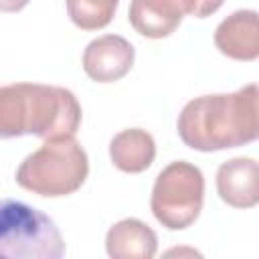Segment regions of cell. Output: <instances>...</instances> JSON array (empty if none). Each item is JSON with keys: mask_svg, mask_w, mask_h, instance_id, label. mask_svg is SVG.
<instances>
[{"mask_svg": "<svg viewBox=\"0 0 259 259\" xmlns=\"http://www.w3.org/2000/svg\"><path fill=\"white\" fill-rule=\"evenodd\" d=\"M28 4V0H0L2 12H18Z\"/></svg>", "mask_w": 259, "mask_h": 259, "instance_id": "cell-13", "label": "cell"}, {"mask_svg": "<svg viewBox=\"0 0 259 259\" xmlns=\"http://www.w3.org/2000/svg\"><path fill=\"white\" fill-rule=\"evenodd\" d=\"M0 253L14 259H61L65 243L53 219L45 212L22 200L4 198L0 208Z\"/></svg>", "mask_w": 259, "mask_h": 259, "instance_id": "cell-4", "label": "cell"}, {"mask_svg": "<svg viewBox=\"0 0 259 259\" xmlns=\"http://www.w3.org/2000/svg\"><path fill=\"white\" fill-rule=\"evenodd\" d=\"M105 251L111 259H152L158 251V237L140 219H123L107 231Z\"/></svg>", "mask_w": 259, "mask_h": 259, "instance_id": "cell-10", "label": "cell"}, {"mask_svg": "<svg viewBox=\"0 0 259 259\" xmlns=\"http://www.w3.org/2000/svg\"><path fill=\"white\" fill-rule=\"evenodd\" d=\"M81 105L73 91L40 83L0 87V136H36L42 140L75 136Z\"/></svg>", "mask_w": 259, "mask_h": 259, "instance_id": "cell-2", "label": "cell"}, {"mask_svg": "<svg viewBox=\"0 0 259 259\" xmlns=\"http://www.w3.org/2000/svg\"><path fill=\"white\" fill-rule=\"evenodd\" d=\"M180 140L198 152H219L259 140V83L233 93L200 95L178 113Z\"/></svg>", "mask_w": 259, "mask_h": 259, "instance_id": "cell-1", "label": "cell"}, {"mask_svg": "<svg viewBox=\"0 0 259 259\" xmlns=\"http://www.w3.org/2000/svg\"><path fill=\"white\" fill-rule=\"evenodd\" d=\"M225 0H132L130 24L146 38L170 36L184 16L206 18L214 14Z\"/></svg>", "mask_w": 259, "mask_h": 259, "instance_id": "cell-6", "label": "cell"}, {"mask_svg": "<svg viewBox=\"0 0 259 259\" xmlns=\"http://www.w3.org/2000/svg\"><path fill=\"white\" fill-rule=\"evenodd\" d=\"M217 192L233 208L259 204V162L247 156L231 158L217 170Z\"/></svg>", "mask_w": 259, "mask_h": 259, "instance_id": "cell-8", "label": "cell"}, {"mask_svg": "<svg viewBox=\"0 0 259 259\" xmlns=\"http://www.w3.org/2000/svg\"><path fill=\"white\" fill-rule=\"evenodd\" d=\"M109 158L113 166L127 174H140L152 166L156 158V142L142 127H130L115 134L109 142Z\"/></svg>", "mask_w": 259, "mask_h": 259, "instance_id": "cell-11", "label": "cell"}, {"mask_svg": "<svg viewBox=\"0 0 259 259\" xmlns=\"http://www.w3.org/2000/svg\"><path fill=\"white\" fill-rule=\"evenodd\" d=\"M204 202V176L198 166L176 160L158 176L150 196L156 221L168 231L188 229L200 214Z\"/></svg>", "mask_w": 259, "mask_h": 259, "instance_id": "cell-5", "label": "cell"}, {"mask_svg": "<svg viewBox=\"0 0 259 259\" xmlns=\"http://www.w3.org/2000/svg\"><path fill=\"white\" fill-rule=\"evenodd\" d=\"M117 4L119 0H67V14L81 30H99L113 20Z\"/></svg>", "mask_w": 259, "mask_h": 259, "instance_id": "cell-12", "label": "cell"}, {"mask_svg": "<svg viewBox=\"0 0 259 259\" xmlns=\"http://www.w3.org/2000/svg\"><path fill=\"white\" fill-rule=\"evenodd\" d=\"M89 174V158L75 136L45 140L28 154L18 170L16 184L38 196H67L79 190Z\"/></svg>", "mask_w": 259, "mask_h": 259, "instance_id": "cell-3", "label": "cell"}, {"mask_svg": "<svg viewBox=\"0 0 259 259\" xmlns=\"http://www.w3.org/2000/svg\"><path fill=\"white\" fill-rule=\"evenodd\" d=\"M217 49L235 61L259 59V12L235 10L214 30Z\"/></svg>", "mask_w": 259, "mask_h": 259, "instance_id": "cell-9", "label": "cell"}, {"mask_svg": "<svg viewBox=\"0 0 259 259\" xmlns=\"http://www.w3.org/2000/svg\"><path fill=\"white\" fill-rule=\"evenodd\" d=\"M136 51L132 42L119 34H103L93 38L83 51V71L97 83H113L130 73Z\"/></svg>", "mask_w": 259, "mask_h": 259, "instance_id": "cell-7", "label": "cell"}]
</instances>
